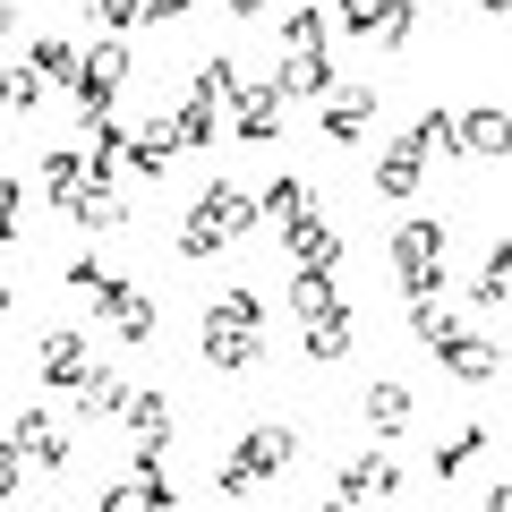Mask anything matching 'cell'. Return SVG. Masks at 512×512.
Masks as SVG:
<instances>
[{
  "mask_svg": "<svg viewBox=\"0 0 512 512\" xmlns=\"http://www.w3.org/2000/svg\"><path fill=\"white\" fill-rule=\"evenodd\" d=\"M325 18L350 43H376V52H402L419 35V0H325Z\"/></svg>",
  "mask_w": 512,
  "mask_h": 512,
  "instance_id": "4",
  "label": "cell"
},
{
  "mask_svg": "<svg viewBox=\"0 0 512 512\" xmlns=\"http://www.w3.org/2000/svg\"><path fill=\"white\" fill-rule=\"evenodd\" d=\"M308 205H316V188H308V180H291V171H282V180L265 188V197H256V214H265V222H274V231H282V222H291V214H308Z\"/></svg>",
  "mask_w": 512,
  "mask_h": 512,
  "instance_id": "29",
  "label": "cell"
},
{
  "mask_svg": "<svg viewBox=\"0 0 512 512\" xmlns=\"http://www.w3.org/2000/svg\"><path fill=\"white\" fill-rule=\"evenodd\" d=\"M9 308H18V291H9V282H0V316H9Z\"/></svg>",
  "mask_w": 512,
  "mask_h": 512,
  "instance_id": "44",
  "label": "cell"
},
{
  "mask_svg": "<svg viewBox=\"0 0 512 512\" xmlns=\"http://www.w3.org/2000/svg\"><path fill=\"white\" fill-rule=\"evenodd\" d=\"M274 86L291 94V103H308V94H333V52H325V43H316V52H291V60L274 69Z\"/></svg>",
  "mask_w": 512,
  "mask_h": 512,
  "instance_id": "22",
  "label": "cell"
},
{
  "mask_svg": "<svg viewBox=\"0 0 512 512\" xmlns=\"http://www.w3.org/2000/svg\"><path fill=\"white\" fill-rule=\"evenodd\" d=\"M410 333H419V350L444 367V376H461V384H495V376H504V350H495L478 325L444 316V308H436V291L410 299Z\"/></svg>",
  "mask_w": 512,
  "mask_h": 512,
  "instance_id": "1",
  "label": "cell"
},
{
  "mask_svg": "<svg viewBox=\"0 0 512 512\" xmlns=\"http://www.w3.org/2000/svg\"><path fill=\"white\" fill-rule=\"evenodd\" d=\"M222 9H231V18H256V9H265V0H222Z\"/></svg>",
  "mask_w": 512,
  "mask_h": 512,
  "instance_id": "41",
  "label": "cell"
},
{
  "mask_svg": "<svg viewBox=\"0 0 512 512\" xmlns=\"http://www.w3.org/2000/svg\"><path fill=\"white\" fill-rule=\"evenodd\" d=\"M77 299H86V308L103 316V325L120 333V342H154V325H163V316H154V299L137 291L128 274H111V265H103V274H94V282H86Z\"/></svg>",
  "mask_w": 512,
  "mask_h": 512,
  "instance_id": "6",
  "label": "cell"
},
{
  "mask_svg": "<svg viewBox=\"0 0 512 512\" xmlns=\"http://www.w3.org/2000/svg\"><path fill=\"white\" fill-rule=\"evenodd\" d=\"M26 69H35L43 86H69V77H77V43H69V35H43V43H35V60H26Z\"/></svg>",
  "mask_w": 512,
  "mask_h": 512,
  "instance_id": "30",
  "label": "cell"
},
{
  "mask_svg": "<svg viewBox=\"0 0 512 512\" xmlns=\"http://www.w3.org/2000/svg\"><path fill=\"white\" fill-rule=\"evenodd\" d=\"M86 180H94V171H86V154H77V146H52V154H43V197H52V205H69Z\"/></svg>",
  "mask_w": 512,
  "mask_h": 512,
  "instance_id": "27",
  "label": "cell"
},
{
  "mask_svg": "<svg viewBox=\"0 0 512 512\" xmlns=\"http://www.w3.org/2000/svg\"><path fill=\"white\" fill-rule=\"evenodd\" d=\"M359 419H367V436H402V427H410V384H393V376L367 384V393H359Z\"/></svg>",
  "mask_w": 512,
  "mask_h": 512,
  "instance_id": "21",
  "label": "cell"
},
{
  "mask_svg": "<svg viewBox=\"0 0 512 512\" xmlns=\"http://www.w3.org/2000/svg\"><path fill=\"white\" fill-rule=\"evenodd\" d=\"M9 444H18L26 470H43V478L69 470V427H60L52 410H18V419H9Z\"/></svg>",
  "mask_w": 512,
  "mask_h": 512,
  "instance_id": "10",
  "label": "cell"
},
{
  "mask_svg": "<svg viewBox=\"0 0 512 512\" xmlns=\"http://www.w3.org/2000/svg\"><path fill=\"white\" fill-rule=\"evenodd\" d=\"M393 495H402V470H393V461H384V453L350 461V470L333 478V504H393Z\"/></svg>",
  "mask_w": 512,
  "mask_h": 512,
  "instance_id": "14",
  "label": "cell"
},
{
  "mask_svg": "<svg viewBox=\"0 0 512 512\" xmlns=\"http://www.w3.org/2000/svg\"><path fill=\"white\" fill-rule=\"evenodd\" d=\"M18 205H26V188H18V180H0V248H9V239L26 231V214H18Z\"/></svg>",
  "mask_w": 512,
  "mask_h": 512,
  "instance_id": "37",
  "label": "cell"
},
{
  "mask_svg": "<svg viewBox=\"0 0 512 512\" xmlns=\"http://www.w3.org/2000/svg\"><path fill=\"white\" fill-rule=\"evenodd\" d=\"M470 299H478V308H504V299H512V239H495V248H487V265H478Z\"/></svg>",
  "mask_w": 512,
  "mask_h": 512,
  "instance_id": "28",
  "label": "cell"
},
{
  "mask_svg": "<svg viewBox=\"0 0 512 512\" xmlns=\"http://www.w3.org/2000/svg\"><path fill=\"white\" fill-rule=\"evenodd\" d=\"M9 26H18V9H9V0H0V35H9Z\"/></svg>",
  "mask_w": 512,
  "mask_h": 512,
  "instance_id": "43",
  "label": "cell"
},
{
  "mask_svg": "<svg viewBox=\"0 0 512 512\" xmlns=\"http://www.w3.org/2000/svg\"><path fill=\"white\" fill-rule=\"evenodd\" d=\"M69 410H77V419H120V410H128V376H111V367H86V376L69 384Z\"/></svg>",
  "mask_w": 512,
  "mask_h": 512,
  "instance_id": "18",
  "label": "cell"
},
{
  "mask_svg": "<svg viewBox=\"0 0 512 512\" xmlns=\"http://www.w3.org/2000/svg\"><path fill=\"white\" fill-rule=\"evenodd\" d=\"M478 453H487V427H461L453 444H436V478H461V470H470Z\"/></svg>",
  "mask_w": 512,
  "mask_h": 512,
  "instance_id": "33",
  "label": "cell"
},
{
  "mask_svg": "<svg viewBox=\"0 0 512 512\" xmlns=\"http://www.w3.org/2000/svg\"><path fill=\"white\" fill-rule=\"evenodd\" d=\"M128 436H137V453H171V393H128Z\"/></svg>",
  "mask_w": 512,
  "mask_h": 512,
  "instance_id": "19",
  "label": "cell"
},
{
  "mask_svg": "<svg viewBox=\"0 0 512 512\" xmlns=\"http://www.w3.org/2000/svg\"><path fill=\"white\" fill-rule=\"evenodd\" d=\"M316 43H325V0H308V9L282 18V52H316Z\"/></svg>",
  "mask_w": 512,
  "mask_h": 512,
  "instance_id": "32",
  "label": "cell"
},
{
  "mask_svg": "<svg viewBox=\"0 0 512 512\" xmlns=\"http://www.w3.org/2000/svg\"><path fill=\"white\" fill-rule=\"evenodd\" d=\"M69 214H77V231H120L128 205H120V188H111V180H86V188L69 197Z\"/></svg>",
  "mask_w": 512,
  "mask_h": 512,
  "instance_id": "25",
  "label": "cell"
},
{
  "mask_svg": "<svg viewBox=\"0 0 512 512\" xmlns=\"http://www.w3.org/2000/svg\"><path fill=\"white\" fill-rule=\"evenodd\" d=\"M9 495H26V453L0 436V504H9Z\"/></svg>",
  "mask_w": 512,
  "mask_h": 512,
  "instance_id": "38",
  "label": "cell"
},
{
  "mask_svg": "<svg viewBox=\"0 0 512 512\" xmlns=\"http://www.w3.org/2000/svg\"><path fill=\"white\" fill-rule=\"evenodd\" d=\"M419 137H427V154H444V163L461 154V137H453V111H419Z\"/></svg>",
  "mask_w": 512,
  "mask_h": 512,
  "instance_id": "36",
  "label": "cell"
},
{
  "mask_svg": "<svg viewBox=\"0 0 512 512\" xmlns=\"http://www.w3.org/2000/svg\"><path fill=\"white\" fill-rule=\"evenodd\" d=\"M205 367H222V376H231V367H256V350H265V299L256 291H222L214 308H205Z\"/></svg>",
  "mask_w": 512,
  "mask_h": 512,
  "instance_id": "2",
  "label": "cell"
},
{
  "mask_svg": "<svg viewBox=\"0 0 512 512\" xmlns=\"http://www.w3.org/2000/svg\"><path fill=\"white\" fill-rule=\"evenodd\" d=\"M291 461H299V436H291L282 419H274V427H248V436L231 444V461H222V495L239 504V495H248L256 478H282Z\"/></svg>",
  "mask_w": 512,
  "mask_h": 512,
  "instance_id": "5",
  "label": "cell"
},
{
  "mask_svg": "<svg viewBox=\"0 0 512 512\" xmlns=\"http://www.w3.org/2000/svg\"><path fill=\"white\" fill-rule=\"evenodd\" d=\"M214 120H222V94H205V86H188V94H180V111H171V137H180V154H197V146H214Z\"/></svg>",
  "mask_w": 512,
  "mask_h": 512,
  "instance_id": "20",
  "label": "cell"
},
{
  "mask_svg": "<svg viewBox=\"0 0 512 512\" xmlns=\"http://www.w3.org/2000/svg\"><path fill=\"white\" fill-rule=\"evenodd\" d=\"M367 128H376V94L367 86H350V94L325 103V146H367Z\"/></svg>",
  "mask_w": 512,
  "mask_h": 512,
  "instance_id": "17",
  "label": "cell"
},
{
  "mask_svg": "<svg viewBox=\"0 0 512 512\" xmlns=\"http://www.w3.org/2000/svg\"><path fill=\"white\" fill-rule=\"evenodd\" d=\"M188 9H197V0H137V18H146V26H180Z\"/></svg>",
  "mask_w": 512,
  "mask_h": 512,
  "instance_id": "39",
  "label": "cell"
},
{
  "mask_svg": "<svg viewBox=\"0 0 512 512\" xmlns=\"http://www.w3.org/2000/svg\"><path fill=\"white\" fill-rule=\"evenodd\" d=\"M197 214L205 222H222V231H248V222H265V214H256V197H248V188H239V180H205V197H197Z\"/></svg>",
  "mask_w": 512,
  "mask_h": 512,
  "instance_id": "23",
  "label": "cell"
},
{
  "mask_svg": "<svg viewBox=\"0 0 512 512\" xmlns=\"http://www.w3.org/2000/svg\"><path fill=\"white\" fill-rule=\"evenodd\" d=\"M350 342H359V316H350V308H325V316H308V359H316V367L350 359Z\"/></svg>",
  "mask_w": 512,
  "mask_h": 512,
  "instance_id": "24",
  "label": "cell"
},
{
  "mask_svg": "<svg viewBox=\"0 0 512 512\" xmlns=\"http://www.w3.org/2000/svg\"><path fill=\"white\" fill-rule=\"evenodd\" d=\"M43 103V77L35 69H0V111H35Z\"/></svg>",
  "mask_w": 512,
  "mask_h": 512,
  "instance_id": "34",
  "label": "cell"
},
{
  "mask_svg": "<svg viewBox=\"0 0 512 512\" xmlns=\"http://www.w3.org/2000/svg\"><path fill=\"white\" fill-rule=\"evenodd\" d=\"M77 9H86L103 35H128V26H137V0H77Z\"/></svg>",
  "mask_w": 512,
  "mask_h": 512,
  "instance_id": "35",
  "label": "cell"
},
{
  "mask_svg": "<svg viewBox=\"0 0 512 512\" xmlns=\"http://www.w3.org/2000/svg\"><path fill=\"white\" fill-rule=\"evenodd\" d=\"M444 256H453V222L444 214H410L402 231H393V274H402L410 299L444 291Z\"/></svg>",
  "mask_w": 512,
  "mask_h": 512,
  "instance_id": "3",
  "label": "cell"
},
{
  "mask_svg": "<svg viewBox=\"0 0 512 512\" xmlns=\"http://www.w3.org/2000/svg\"><path fill=\"white\" fill-rule=\"evenodd\" d=\"M128 69H137V60H128V43L111 35V43H94V52H77V77H69V94H77V120H103L111 103H120V86H128Z\"/></svg>",
  "mask_w": 512,
  "mask_h": 512,
  "instance_id": "7",
  "label": "cell"
},
{
  "mask_svg": "<svg viewBox=\"0 0 512 512\" xmlns=\"http://www.w3.org/2000/svg\"><path fill=\"white\" fill-rule=\"evenodd\" d=\"M137 180H171V163H180V137H171V111L154 128H128V154H120Z\"/></svg>",
  "mask_w": 512,
  "mask_h": 512,
  "instance_id": "16",
  "label": "cell"
},
{
  "mask_svg": "<svg viewBox=\"0 0 512 512\" xmlns=\"http://www.w3.org/2000/svg\"><path fill=\"white\" fill-rule=\"evenodd\" d=\"M282 248H291V265H316V274H342V231H333L325 214H291L282 222Z\"/></svg>",
  "mask_w": 512,
  "mask_h": 512,
  "instance_id": "12",
  "label": "cell"
},
{
  "mask_svg": "<svg viewBox=\"0 0 512 512\" xmlns=\"http://www.w3.org/2000/svg\"><path fill=\"white\" fill-rule=\"evenodd\" d=\"M171 504H180V487L163 478V453H137V470L103 487V512H171Z\"/></svg>",
  "mask_w": 512,
  "mask_h": 512,
  "instance_id": "11",
  "label": "cell"
},
{
  "mask_svg": "<svg viewBox=\"0 0 512 512\" xmlns=\"http://www.w3.org/2000/svg\"><path fill=\"white\" fill-rule=\"evenodd\" d=\"M222 111L239 120V146H274V137H282V120H291V94H282L274 77H231Z\"/></svg>",
  "mask_w": 512,
  "mask_h": 512,
  "instance_id": "8",
  "label": "cell"
},
{
  "mask_svg": "<svg viewBox=\"0 0 512 512\" xmlns=\"http://www.w3.org/2000/svg\"><path fill=\"white\" fill-rule=\"evenodd\" d=\"M419 188H427V137L410 128V137H393V146L376 154V197L384 205H410Z\"/></svg>",
  "mask_w": 512,
  "mask_h": 512,
  "instance_id": "9",
  "label": "cell"
},
{
  "mask_svg": "<svg viewBox=\"0 0 512 512\" xmlns=\"http://www.w3.org/2000/svg\"><path fill=\"white\" fill-rule=\"evenodd\" d=\"M86 367H94L86 333H43V350H35V384H43V393H69Z\"/></svg>",
  "mask_w": 512,
  "mask_h": 512,
  "instance_id": "13",
  "label": "cell"
},
{
  "mask_svg": "<svg viewBox=\"0 0 512 512\" xmlns=\"http://www.w3.org/2000/svg\"><path fill=\"white\" fill-rule=\"evenodd\" d=\"M453 137H461V154H478V163H504L512 154V111H453Z\"/></svg>",
  "mask_w": 512,
  "mask_h": 512,
  "instance_id": "15",
  "label": "cell"
},
{
  "mask_svg": "<svg viewBox=\"0 0 512 512\" xmlns=\"http://www.w3.org/2000/svg\"><path fill=\"white\" fill-rule=\"evenodd\" d=\"M222 248H231V231H222V222H205V214L180 222V256H188V265H214Z\"/></svg>",
  "mask_w": 512,
  "mask_h": 512,
  "instance_id": "31",
  "label": "cell"
},
{
  "mask_svg": "<svg viewBox=\"0 0 512 512\" xmlns=\"http://www.w3.org/2000/svg\"><path fill=\"white\" fill-rule=\"evenodd\" d=\"M325 308H342V282L316 274V265H291V316L308 325V316H325Z\"/></svg>",
  "mask_w": 512,
  "mask_h": 512,
  "instance_id": "26",
  "label": "cell"
},
{
  "mask_svg": "<svg viewBox=\"0 0 512 512\" xmlns=\"http://www.w3.org/2000/svg\"><path fill=\"white\" fill-rule=\"evenodd\" d=\"M478 9H487V18H512V0H478Z\"/></svg>",
  "mask_w": 512,
  "mask_h": 512,
  "instance_id": "42",
  "label": "cell"
},
{
  "mask_svg": "<svg viewBox=\"0 0 512 512\" xmlns=\"http://www.w3.org/2000/svg\"><path fill=\"white\" fill-rule=\"evenodd\" d=\"M487 504H495V512H512V478H504V487H487Z\"/></svg>",
  "mask_w": 512,
  "mask_h": 512,
  "instance_id": "40",
  "label": "cell"
}]
</instances>
